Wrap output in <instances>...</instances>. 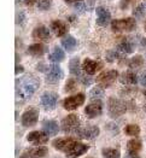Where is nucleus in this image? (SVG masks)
Segmentation results:
<instances>
[{"instance_id": "nucleus-4", "label": "nucleus", "mask_w": 146, "mask_h": 158, "mask_svg": "<svg viewBox=\"0 0 146 158\" xmlns=\"http://www.w3.org/2000/svg\"><path fill=\"white\" fill-rule=\"evenodd\" d=\"M111 28L114 31H132L136 28V21L134 18H122V19H115L111 22Z\"/></svg>"}, {"instance_id": "nucleus-42", "label": "nucleus", "mask_w": 146, "mask_h": 158, "mask_svg": "<svg viewBox=\"0 0 146 158\" xmlns=\"http://www.w3.org/2000/svg\"><path fill=\"white\" fill-rule=\"evenodd\" d=\"M126 158H140V156L138 153H132V152H128V155L126 156Z\"/></svg>"}, {"instance_id": "nucleus-27", "label": "nucleus", "mask_w": 146, "mask_h": 158, "mask_svg": "<svg viewBox=\"0 0 146 158\" xmlns=\"http://www.w3.org/2000/svg\"><path fill=\"white\" fill-rule=\"evenodd\" d=\"M127 150L128 152H132V153H138L140 150H141V141L138 140V139H132L127 143Z\"/></svg>"}, {"instance_id": "nucleus-1", "label": "nucleus", "mask_w": 146, "mask_h": 158, "mask_svg": "<svg viewBox=\"0 0 146 158\" xmlns=\"http://www.w3.org/2000/svg\"><path fill=\"white\" fill-rule=\"evenodd\" d=\"M40 86V80L33 75V74H27L23 77L16 80V97L17 99H21L24 102L29 99L34 93L38 91Z\"/></svg>"}, {"instance_id": "nucleus-19", "label": "nucleus", "mask_w": 146, "mask_h": 158, "mask_svg": "<svg viewBox=\"0 0 146 158\" xmlns=\"http://www.w3.org/2000/svg\"><path fill=\"white\" fill-rule=\"evenodd\" d=\"M69 70H70V74L77 76L79 79H81V77L85 75V74L82 73L83 70H82V65H81V63H80L79 57L71 58V60H70V63H69Z\"/></svg>"}, {"instance_id": "nucleus-8", "label": "nucleus", "mask_w": 146, "mask_h": 158, "mask_svg": "<svg viewBox=\"0 0 146 158\" xmlns=\"http://www.w3.org/2000/svg\"><path fill=\"white\" fill-rule=\"evenodd\" d=\"M63 76H64L63 69L57 64H53L48 68V71H47V75H46V82L50 83V85H56L63 79Z\"/></svg>"}, {"instance_id": "nucleus-17", "label": "nucleus", "mask_w": 146, "mask_h": 158, "mask_svg": "<svg viewBox=\"0 0 146 158\" xmlns=\"http://www.w3.org/2000/svg\"><path fill=\"white\" fill-rule=\"evenodd\" d=\"M76 140L75 139H73V138H63V139H56V140H53L52 143V146L56 148V150H58V151H62V152H65L66 150L70 147V146L73 145L74 143H75Z\"/></svg>"}, {"instance_id": "nucleus-23", "label": "nucleus", "mask_w": 146, "mask_h": 158, "mask_svg": "<svg viewBox=\"0 0 146 158\" xmlns=\"http://www.w3.org/2000/svg\"><path fill=\"white\" fill-rule=\"evenodd\" d=\"M138 81V76L133 71H124L119 76V82L123 85H135Z\"/></svg>"}, {"instance_id": "nucleus-36", "label": "nucleus", "mask_w": 146, "mask_h": 158, "mask_svg": "<svg viewBox=\"0 0 146 158\" xmlns=\"http://www.w3.org/2000/svg\"><path fill=\"white\" fill-rule=\"evenodd\" d=\"M26 13L23 12V11L17 12V15H16V24L17 26H23L26 23Z\"/></svg>"}, {"instance_id": "nucleus-6", "label": "nucleus", "mask_w": 146, "mask_h": 158, "mask_svg": "<svg viewBox=\"0 0 146 158\" xmlns=\"http://www.w3.org/2000/svg\"><path fill=\"white\" fill-rule=\"evenodd\" d=\"M86 100V95L83 93H77L75 95H71V97H68L66 99H64L63 102V107L68 110V111H71V110H76L77 107L82 105Z\"/></svg>"}, {"instance_id": "nucleus-3", "label": "nucleus", "mask_w": 146, "mask_h": 158, "mask_svg": "<svg viewBox=\"0 0 146 158\" xmlns=\"http://www.w3.org/2000/svg\"><path fill=\"white\" fill-rule=\"evenodd\" d=\"M81 127V122L77 115L70 114L62 119V129L66 134H76Z\"/></svg>"}, {"instance_id": "nucleus-40", "label": "nucleus", "mask_w": 146, "mask_h": 158, "mask_svg": "<svg viewBox=\"0 0 146 158\" xmlns=\"http://www.w3.org/2000/svg\"><path fill=\"white\" fill-rule=\"evenodd\" d=\"M21 73H24V68L22 65H19V64H17L16 68H15V74L18 75V74H21Z\"/></svg>"}, {"instance_id": "nucleus-15", "label": "nucleus", "mask_w": 146, "mask_h": 158, "mask_svg": "<svg viewBox=\"0 0 146 158\" xmlns=\"http://www.w3.org/2000/svg\"><path fill=\"white\" fill-rule=\"evenodd\" d=\"M48 152V150L45 146H40V147H31L26 150L19 158H42L44 156H46Z\"/></svg>"}, {"instance_id": "nucleus-44", "label": "nucleus", "mask_w": 146, "mask_h": 158, "mask_svg": "<svg viewBox=\"0 0 146 158\" xmlns=\"http://www.w3.org/2000/svg\"><path fill=\"white\" fill-rule=\"evenodd\" d=\"M82 0H65L66 4H77V2H81Z\"/></svg>"}, {"instance_id": "nucleus-11", "label": "nucleus", "mask_w": 146, "mask_h": 158, "mask_svg": "<svg viewBox=\"0 0 146 158\" xmlns=\"http://www.w3.org/2000/svg\"><path fill=\"white\" fill-rule=\"evenodd\" d=\"M39 119V111L36 109H29L22 115V124L23 127L29 128L38 123Z\"/></svg>"}, {"instance_id": "nucleus-31", "label": "nucleus", "mask_w": 146, "mask_h": 158, "mask_svg": "<svg viewBox=\"0 0 146 158\" xmlns=\"http://www.w3.org/2000/svg\"><path fill=\"white\" fill-rule=\"evenodd\" d=\"M124 133L129 136H138L140 134V127L138 124H128L124 127Z\"/></svg>"}, {"instance_id": "nucleus-5", "label": "nucleus", "mask_w": 146, "mask_h": 158, "mask_svg": "<svg viewBox=\"0 0 146 158\" xmlns=\"http://www.w3.org/2000/svg\"><path fill=\"white\" fill-rule=\"evenodd\" d=\"M117 77H119L117 70H106V71H103L102 74L98 75L97 82L103 88H107V87H110L116 81Z\"/></svg>"}, {"instance_id": "nucleus-46", "label": "nucleus", "mask_w": 146, "mask_h": 158, "mask_svg": "<svg viewBox=\"0 0 146 158\" xmlns=\"http://www.w3.org/2000/svg\"><path fill=\"white\" fill-rule=\"evenodd\" d=\"M144 94H145V97H146V91H145V92H144Z\"/></svg>"}, {"instance_id": "nucleus-2", "label": "nucleus", "mask_w": 146, "mask_h": 158, "mask_svg": "<svg viewBox=\"0 0 146 158\" xmlns=\"http://www.w3.org/2000/svg\"><path fill=\"white\" fill-rule=\"evenodd\" d=\"M127 106L128 104L126 102L117 99V98H109V100H107V111H109L110 117H112V118L119 117L121 115L126 114Z\"/></svg>"}, {"instance_id": "nucleus-47", "label": "nucleus", "mask_w": 146, "mask_h": 158, "mask_svg": "<svg viewBox=\"0 0 146 158\" xmlns=\"http://www.w3.org/2000/svg\"><path fill=\"white\" fill-rule=\"evenodd\" d=\"M145 110H146V105H145Z\"/></svg>"}, {"instance_id": "nucleus-12", "label": "nucleus", "mask_w": 146, "mask_h": 158, "mask_svg": "<svg viewBox=\"0 0 146 158\" xmlns=\"http://www.w3.org/2000/svg\"><path fill=\"white\" fill-rule=\"evenodd\" d=\"M48 136L46 132L41 131H33L27 135V140L33 145H45L48 141Z\"/></svg>"}, {"instance_id": "nucleus-10", "label": "nucleus", "mask_w": 146, "mask_h": 158, "mask_svg": "<svg viewBox=\"0 0 146 158\" xmlns=\"http://www.w3.org/2000/svg\"><path fill=\"white\" fill-rule=\"evenodd\" d=\"M58 102V94L53 92H45L41 98H40V103L44 106L45 110H53L57 106Z\"/></svg>"}, {"instance_id": "nucleus-32", "label": "nucleus", "mask_w": 146, "mask_h": 158, "mask_svg": "<svg viewBox=\"0 0 146 158\" xmlns=\"http://www.w3.org/2000/svg\"><path fill=\"white\" fill-rule=\"evenodd\" d=\"M146 13V1H143L140 2L138 6H135L134 11H133V15L136 17V18H143Z\"/></svg>"}, {"instance_id": "nucleus-33", "label": "nucleus", "mask_w": 146, "mask_h": 158, "mask_svg": "<svg viewBox=\"0 0 146 158\" xmlns=\"http://www.w3.org/2000/svg\"><path fill=\"white\" fill-rule=\"evenodd\" d=\"M121 53L119 50L117 51H107L106 52V60L107 62H115V59H119V58H121L122 56H121Z\"/></svg>"}, {"instance_id": "nucleus-20", "label": "nucleus", "mask_w": 146, "mask_h": 158, "mask_svg": "<svg viewBox=\"0 0 146 158\" xmlns=\"http://www.w3.org/2000/svg\"><path fill=\"white\" fill-rule=\"evenodd\" d=\"M33 38L40 41H48L51 39V34H50V30L44 26H40L38 28H35L33 30Z\"/></svg>"}, {"instance_id": "nucleus-45", "label": "nucleus", "mask_w": 146, "mask_h": 158, "mask_svg": "<svg viewBox=\"0 0 146 158\" xmlns=\"http://www.w3.org/2000/svg\"><path fill=\"white\" fill-rule=\"evenodd\" d=\"M144 28H145V30H146V21H145V24H144Z\"/></svg>"}, {"instance_id": "nucleus-16", "label": "nucleus", "mask_w": 146, "mask_h": 158, "mask_svg": "<svg viewBox=\"0 0 146 158\" xmlns=\"http://www.w3.org/2000/svg\"><path fill=\"white\" fill-rule=\"evenodd\" d=\"M111 21V15L106 10L105 7L99 6L97 7V23L98 26L106 27Z\"/></svg>"}, {"instance_id": "nucleus-13", "label": "nucleus", "mask_w": 146, "mask_h": 158, "mask_svg": "<svg viewBox=\"0 0 146 158\" xmlns=\"http://www.w3.org/2000/svg\"><path fill=\"white\" fill-rule=\"evenodd\" d=\"M85 114L90 118H95L103 114V103L100 100H93L85 109Z\"/></svg>"}, {"instance_id": "nucleus-39", "label": "nucleus", "mask_w": 146, "mask_h": 158, "mask_svg": "<svg viewBox=\"0 0 146 158\" xmlns=\"http://www.w3.org/2000/svg\"><path fill=\"white\" fill-rule=\"evenodd\" d=\"M134 0H122L121 1V9H123V10H126L131 4H132Z\"/></svg>"}, {"instance_id": "nucleus-18", "label": "nucleus", "mask_w": 146, "mask_h": 158, "mask_svg": "<svg viewBox=\"0 0 146 158\" xmlns=\"http://www.w3.org/2000/svg\"><path fill=\"white\" fill-rule=\"evenodd\" d=\"M42 129H44V132H46L47 135L54 136V135H57L58 132H59V126H58L57 121L47 119V121H44L42 122Z\"/></svg>"}, {"instance_id": "nucleus-34", "label": "nucleus", "mask_w": 146, "mask_h": 158, "mask_svg": "<svg viewBox=\"0 0 146 158\" xmlns=\"http://www.w3.org/2000/svg\"><path fill=\"white\" fill-rule=\"evenodd\" d=\"M75 89H76V81H75V79H69L65 83V89H64V92L70 93V92H73V91H75Z\"/></svg>"}, {"instance_id": "nucleus-37", "label": "nucleus", "mask_w": 146, "mask_h": 158, "mask_svg": "<svg viewBox=\"0 0 146 158\" xmlns=\"http://www.w3.org/2000/svg\"><path fill=\"white\" fill-rule=\"evenodd\" d=\"M75 7H76V10H77L79 12H85V11H86V5H85L83 1L75 4Z\"/></svg>"}, {"instance_id": "nucleus-28", "label": "nucleus", "mask_w": 146, "mask_h": 158, "mask_svg": "<svg viewBox=\"0 0 146 158\" xmlns=\"http://www.w3.org/2000/svg\"><path fill=\"white\" fill-rule=\"evenodd\" d=\"M104 95H105V92L103 87H94L90 91V97L94 100H100L102 98H104Z\"/></svg>"}, {"instance_id": "nucleus-48", "label": "nucleus", "mask_w": 146, "mask_h": 158, "mask_svg": "<svg viewBox=\"0 0 146 158\" xmlns=\"http://www.w3.org/2000/svg\"><path fill=\"white\" fill-rule=\"evenodd\" d=\"M91 158H92V157H91Z\"/></svg>"}, {"instance_id": "nucleus-30", "label": "nucleus", "mask_w": 146, "mask_h": 158, "mask_svg": "<svg viewBox=\"0 0 146 158\" xmlns=\"http://www.w3.org/2000/svg\"><path fill=\"white\" fill-rule=\"evenodd\" d=\"M143 64H144V58L141 56H134L129 60L128 66L129 69H139L140 66H143Z\"/></svg>"}, {"instance_id": "nucleus-35", "label": "nucleus", "mask_w": 146, "mask_h": 158, "mask_svg": "<svg viewBox=\"0 0 146 158\" xmlns=\"http://www.w3.org/2000/svg\"><path fill=\"white\" fill-rule=\"evenodd\" d=\"M36 5H38V7L40 10L46 11V10H48L51 7V0H38Z\"/></svg>"}, {"instance_id": "nucleus-26", "label": "nucleus", "mask_w": 146, "mask_h": 158, "mask_svg": "<svg viewBox=\"0 0 146 158\" xmlns=\"http://www.w3.org/2000/svg\"><path fill=\"white\" fill-rule=\"evenodd\" d=\"M76 44H77L76 39L74 36H71V35H69V36H66V38L62 40V46L65 48L66 51H73L76 47Z\"/></svg>"}, {"instance_id": "nucleus-24", "label": "nucleus", "mask_w": 146, "mask_h": 158, "mask_svg": "<svg viewBox=\"0 0 146 158\" xmlns=\"http://www.w3.org/2000/svg\"><path fill=\"white\" fill-rule=\"evenodd\" d=\"M64 58H65V53H64V51L60 47H58V46H56L53 48L52 52L50 53V56H48V59L51 62H53V63H59V62L64 60Z\"/></svg>"}, {"instance_id": "nucleus-43", "label": "nucleus", "mask_w": 146, "mask_h": 158, "mask_svg": "<svg viewBox=\"0 0 146 158\" xmlns=\"http://www.w3.org/2000/svg\"><path fill=\"white\" fill-rule=\"evenodd\" d=\"M35 2H38V0H24V4L28 6H33Z\"/></svg>"}, {"instance_id": "nucleus-22", "label": "nucleus", "mask_w": 146, "mask_h": 158, "mask_svg": "<svg viewBox=\"0 0 146 158\" xmlns=\"http://www.w3.org/2000/svg\"><path fill=\"white\" fill-rule=\"evenodd\" d=\"M47 52V47L42 44H34L28 47V53L33 57H41Z\"/></svg>"}, {"instance_id": "nucleus-14", "label": "nucleus", "mask_w": 146, "mask_h": 158, "mask_svg": "<svg viewBox=\"0 0 146 158\" xmlns=\"http://www.w3.org/2000/svg\"><path fill=\"white\" fill-rule=\"evenodd\" d=\"M103 68V63L102 62H97V60H93L91 58H86L83 62H82V70L83 73L88 74V75H93L95 74L98 70H100Z\"/></svg>"}, {"instance_id": "nucleus-41", "label": "nucleus", "mask_w": 146, "mask_h": 158, "mask_svg": "<svg viewBox=\"0 0 146 158\" xmlns=\"http://www.w3.org/2000/svg\"><path fill=\"white\" fill-rule=\"evenodd\" d=\"M47 69H48V68H47V65H46L45 63H40L39 65H38V70H39V71H48Z\"/></svg>"}, {"instance_id": "nucleus-9", "label": "nucleus", "mask_w": 146, "mask_h": 158, "mask_svg": "<svg viewBox=\"0 0 146 158\" xmlns=\"http://www.w3.org/2000/svg\"><path fill=\"white\" fill-rule=\"evenodd\" d=\"M76 135L81 138V139H88V140H92L95 139L98 135H99V128L97 126H90V124H86V126H82L80 127V129L77 131Z\"/></svg>"}, {"instance_id": "nucleus-25", "label": "nucleus", "mask_w": 146, "mask_h": 158, "mask_svg": "<svg viewBox=\"0 0 146 158\" xmlns=\"http://www.w3.org/2000/svg\"><path fill=\"white\" fill-rule=\"evenodd\" d=\"M117 50L122 53H132L134 51V44L129 39H122L117 45Z\"/></svg>"}, {"instance_id": "nucleus-38", "label": "nucleus", "mask_w": 146, "mask_h": 158, "mask_svg": "<svg viewBox=\"0 0 146 158\" xmlns=\"http://www.w3.org/2000/svg\"><path fill=\"white\" fill-rule=\"evenodd\" d=\"M138 80H139V82H140V85H141V86L146 87V73L140 74V75L138 76Z\"/></svg>"}, {"instance_id": "nucleus-21", "label": "nucleus", "mask_w": 146, "mask_h": 158, "mask_svg": "<svg viewBox=\"0 0 146 158\" xmlns=\"http://www.w3.org/2000/svg\"><path fill=\"white\" fill-rule=\"evenodd\" d=\"M51 29L53 30L54 35L60 38L63 35H65L66 31H68V26H66L64 22L59 21V19H54L51 22Z\"/></svg>"}, {"instance_id": "nucleus-29", "label": "nucleus", "mask_w": 146, "mask_h": 158, "mask_svg": "<svg viewBox=\"0 0 146 158\" xmlns=\"http://www.w3.org/2000/svg\"><path fill=\"white\" fill-rule=\"evenodd\" d=\"M102 153H103V157L104 158H121V152H119V150L111 148V147L103 148Z\"/></svg>"}, {"instance_id": "nucleus-7", "label": "nucleus", "mask_w": 146, "mask_h": 158, "mask_svg": "<svg viewBox=\"0 0 146 158\" xmlns=\"http://www.w3.org/2000/svg\"><path fill=\"white\" fill-rule=\"evenodd\" d=\"M88 148H90V146L87 145V144L79 143V141L76 140L73 145L66 150L64 153L66 155L68 158H77V157H80V156H82V155H85V153L88 151Z\"/></svg>"}]
</instances>
